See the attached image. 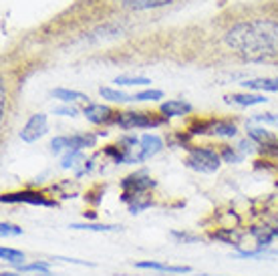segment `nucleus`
<instances>
[{
    "label": "nucleus",
    "instance_id": "nucleus-26",
    "mask_svg": "<svg viewBox=\"0 0 278 276\" xmlns=\"http://www.w3.org/2000/svg\"><path fill=\"white\" fill-rule=\"evenodd\" d=\"M162 97H164L162 91H158V89H149V91H141V93H137V95H135V101H158V99H162Z\"/></svg>",
    "mask_w": 278,
    "mask_h": 276
},
{
    "label": "nucleus",
    "instance_id": "nucleus-29",
    "mask_svg": "<svg viewBox=\"0 0 278 276\" xmlns=\"http://www.w3.org/2000/svg\"><path fill=\"white\" fill-rule=\"evenodd\" d=\"M55 115H63V117H77V115H79V109L73 107V105H63V107H56Z\"/></svg>",
    "mask_w": 278,
    "mask_h": 276
},
{
    "label": "nucleus",
    "instance_id": "nucleus-20",
    "mask_svg": "<svg viewBox=\"0 0 278 276\" xmlns=\"http://www.w3.org/2000/svg\"><path fill=\"white\" fill-rule=\"evenodd\" d=\"M113 83L121 85V87H137V85H149L151 81L147 77H131V75H121L117 77Z\"/></svg>",
    "mask_w": 278,
    "mask_h": 276
},
{
    "label": "nucleus",
    "instance_id": "nucleus-6",
    "mask_svg": "<svg viewBox=\"0 0 278 276\" xmlns=\"http://www.w3.org/2000/svg\"><path fill=\"white\" fill-rule=\"evenodd\" d=\"M47 131H49V125H47V115L37 113V115H33V117L26 121V125L22 127V131H20V139H22V141H26V143H33V141L41 139Z\"/></svg>",
    "mask_w": 278,
    "mask_h": 276
},
{
    "label": "nucleus",
    "instance_id": "nucleus-14",
    "mask_svg": "<svg viewBox=\"0 0 278 276\" xmlns=\"http://www.w3.org/2000/svg\"><path fill=\"white\" fill-rule=\"evenodd\" d=\"M250 234L256 238V242H258L260 248H266V246L272 244V240L278 236V230H272V228H262V226H254V228H250Z\"/></svg>",
    "mask_w": 278,
    "mask_h": 276
},
{
    "label": "nucleus",
    "instance_id": "nucleus-31",
    "mask_svg": "<svg viewBox=\"0 0 278 276\" xmlns=\"http://www.w3.org/2000/svg\"><path fill=\"white\" fill-rule=\"evenodd\" d=\"M256 121H262V123H278V117H274L272 113H264V115H256Z\"/></svg>",
    "mask_w": 278,
    "mask_h": 276
},
{
    "label": "nucleus",
    "instance_id": "nucleus-4",
    "mask_svg": "<svg viewBox=\"0 0 278 276\" xmlns=\"http://www.w3.org/2000/svg\"><path fill=\"white\" fill-rule=\"evenodd\" d=\"M121 129H149L164 123V119H156L147 113H121L113 119Z\"/></svg>",
    "mask_w": 278,
    "mask_h": 276
},
{
    "label": "nucleus",
    "instance_id": "nucleus-25",
    "mask_svg": "<svg viewBox=\"0 0 278 276\" xmlns=\"http://www.w3.org/2000/svg\"><path fill=\"white\" fill-rule=\"evenodd\" d=\"M77 162H83V151H69L63 158L60 166H63V169H71V167L77 166Z\"/></svg>",
    "mask_w": 278,
    "mask_h": 276
},
{
    "label": "nucleus",
    "instance_id": "nucleus-5",
    "mask_svg": "<svg viewBox=\"0 0 278 276\" xmlns=\"http://www.w3.org/2000/svg\"><path fill=\"white\" fill-rule=\"evenodd\" d=\"M192 133H210V135H218V137H234L238 133L236 125L230 123V121H200V123H194L190 127Z\"/></svg>",
    "mask_w": 278,
    "mask_h": 276
},
{
    "label": "nucleus",
    "instance_id": "nucleus-13",
    "mask_svg": "<svg viewBox=\"0 0 278 276\" xmlns=\"http://www.w3.org/2000/svg\"><path fill=\"white\" fill-rule=\"evenodd\" d=\"M226 103H234V105H240V107H252V105H260V103H266L268 99L264 95H250V93H244V95H228L224 97Z\"/></svg>",
    "mask_w": 278,
    "mask_h": 276
},
{
    "label": "nucleus",
    "instance_id": "nucleus-16",
    "mask_svg": "<svg viewBox=\"0 0 278 276\" xmlns=\"http://www.w3.org/2000/svg\"><path fill=\"white\" fill-rule=\"evenodd\" d=\"M51 95H53L55 99L65 101V103H75V101H81V103L91 105V103H89V97H87L85 93H79V91H71V89H55Z\"/></svg>",
    "mask_w": 278,
    "mask_h": 276
},
{
    "label": "nucleus",
    "instance_id": "nucleus-18",
    "mask_svg": "<svg viewBox=\"0 0 278 276\" xmlns=\"http://www.w3.org/2000/svg\"><path fill=\"white\" fill-rule=\"evenodd\" d=\"M101 97L107 99V101H113V103H125V101H135V97L127 95V93H121L117 89H109V87H101L99 89Z\"/></svg>",
    "mask_w": 278,
    "mask_h": 276
},
{
    "label": "nucleus",
    "instance_id": "nucleus-27",
    "mask_svg": "<svg viewBox=\"0 0 278 276\" xmlns=\"http://www.w3.org/2000/svg\"><path fill=\"white\" fill-rule=\"evenodd\" d=\"M222 162H226V164H238L244 156L242 154H238L236 149H232V147H224V151H222Z\"/></svg>",
    "mask_w": 278,
    "mask_h": 276
},
{
    "label": "nucleus",
    "instance_id": "nucleus-32",
    "mask_svg": "<svg viewBox=\"0 0 278 276\" xmlns=\"http://www.w3.org/2000/svg\"><path fill=\"white\" fill-rule=\"evenodd\" d=\"M250 147H252V143H250V141H240V145H238V149H240L242 154L250 151Z\"/></svg>",
    "mask_w": 278,
    "mask_h": 276
},
{
    "label": "nucleus",
    "instance_id": "nucleus-23",
    "mask_svg": "<svg viewBox=\"0 0 278 276\" xmlns=\"http://www.w3.org/2000/svg\"><path fill=\"white\" fill-rule=\"evenodd\" d=\"M69 228H73V230H91V232H109V230H117L115 226H105V224H71Z\"/></svg>",
    "mask_w": 278,
    "mask_h": 276
},
{
    "label": "nucleus",
    "instance_id": "nucleus-8",
    "mask_svg": "<svg viewBox=\"0 0 278 276\" xmlns=\"http://www.w3.org/2000/svg\"><path fill=\"white\" fill-rule=\"evenodd\" d=\"M162 147H164V143H162V139H160L158 135L145 133V135L139 139V154H137V158H135V164L149 160V158H151V156H156Z\"/></svg>",
    "mask_w": 278,
    "mask_h": 276
},
{
    "label": "nucleus",
    "instance_id": "nucleus-28",
    "mask_svg": "<svg viewBox=\"0 0 278 276\" xmlns=\"http://www.w3.org/2000/svg\"><path fill=\"white\" fill-rule=\"evenodd\" d=\"M0 234H2V238L20 236V234H22V228H18V226H12V224H6V222H2V224H0Z\"/></svg>",
    "mask_w": 278,
    "mask_h": 276
},
{
    "label": "nucleus",
    "instance_id": "nucleus-22",
    "mask_svg": "<svg viewBox=\"0 0 278 276\" xmlns=\"http://www.w3.org/2000/svg\"><path fill=\"white\" fill-rule=\"evenodd\" d=\"M16 270H18V272H41V274H49L51 264L39 260V262H30V264H20V266H16Z\"/></svg>",
    "mask_w": 278,
    "mask_h": 276
},
{
    "label": "nucleus",
    "instance_id": "nucleus-2",
    "mask_svg": "<svg viewBox=\"0 0 278 276\" xmlns=\"http://www.w3.org/2000/svg\"><path fill=\"white\" fill-rule=\"evenodd\" d=\"M220 164H222V158L210 147H192L186 158V166L200 173H214Z\"/></svg>",
    "mask_w": 278,
    "mask_h": 276
},
{
    "label": "nucleus",
    "instance_id": "nucleus-9",
    "mask_svg": "<svg viewBox=\"0 0 278 276\" xmlns=\"http://www.w3.org/2000/svg\"><path fill=\"white\" fill-rule=\"evenodd\" d=\"M95 143H97V135H93V133L67 135V149L69 151H83L87 147H95Z\"/></svg>",
    "mask_w": 278,
    "mask_h": 276
},
{
    "label": "nucleus",
    "instance_id": "nucleus-3",
    "mask_svg": "<svg viewBox=\"0 0 278 276\" xmlns=\"http://www.w3.org/2000/svg\"><path fill=\"white\" fill-rule=\"evenodd\" d=\"M151 188H156V181H153L149 175H145V173H133V175H129V177H125V179L121 181L123 202L129 204L133 198L141 196L143 192H147V190H151Z\"/></svg>",
    "mask_w": 278,
    "mask_h": 276
},
{
    "label": "nucleus",
    "instance_id": "nucleus-30",
    "mask_svg": "<svg viewBox=\"0 0 278 276\" xmlns=\"http://www.w3.org/2000/svg\"><path fill=\"white\" fill-rule=\"evenodd\" d=\"M51 149H53V154H60L63 149H67V135L55 137V139L51 141Z\"/></svg>",
    "mask_w": 278,
    "mask_h": 276
},
{
    "label": "nucleus",
    "instance_id": "nucleus-21",
    "mask_svg": "<svg viewBox=\"0 0 278 276\" xmlns=\"http://www.w3.org/2000/svg\"><path fill=\"white\" fill-rule=\"evenodd\" d=\"M248 135H250V139H254V141L262 143L264 147H268L270 143H276L274 135H270V133H268V131H264V129H250V131H248Z\"/></svg>",
    "mask_w": 278,
    "mask_h": 276
},
{
    "label": "nucleus",
    "instance_id": "nucleus-10",
    "mask_svg": "<svg viewBox=\"0 0 278 276\" xmlns=\"http://www.w3.org/2000/svg\"><path fill=\"white\" fill-rule=\"evenodd\" d=\"M135 268L141 270H158V272H169V274H188L192 268L190 266H171L164 262H153V260H143V262H135Z\"/></svg>",
    "mask_w": 278,
    "mask_h": 276
},
{
    "label": "nucleus",
    "instance_id": "nucleus-11",
    "mask_svg": "<svg viewBox=\"0 0 278 276\" xmlns=\"http://www.w3.org/2000/svg\"><path fill=\"white\" fill-rule=\"evenodd\" d=\"M85 117H87L91 123H95V125H99V123H107V121L111 119V109H109L107 105L91 103V105L85 107Z\"/></svg>",
    "mask_w": 278,
    "mask_h": 276
},
{
    "label": "nucleus",
    "instance_id": "nucleus-12",
    "mask_svg": "<svg viewBox=\"0 0 278 276\" xmlns=\"http://www.w3.org/2000/svg\"><path fill=\"white\" fill-rule=\"evenodd\" d=\"M160 111L164 113V117H181V115L192 113V105L186 101H179V99H171V101L162 103Z\"/></svg>",
    "mask_w": 278,
    "mask_h": 276
},
{
    "label": "nucleus",
    "instance_id": "nucleus-1",
    "mask_svg": "<svg viewBox=\"0 0 278 276\" xmlns=\"http://www.w3.org/2000/svg\"><path fill=\"white\" fill-rule=\"evenodd\" d=\"M224 43L246 60H266L278 56V22L268 18H254L234 24Z\"/></svg>",
    "mask_w": 278,
    "mask_h": 276
},
{
    "label": "nucleus",
    "instance_id": "nucleus-24",
    "mask_svg": "<svg viewBox=\"0 0 278 276\" xmlns=\"http://www.w3.org/2000/svg\"><path fill=\"white\" fill-rule=\"evenodd\" d=\"M141 196H137V198H133L131 202H129V212L131 214H139V212H143V210H147L149 206H151V200L149 198H145V200H139Z\"/></svg>",
    "mask_w": 278,
    "mask_h": 276
},
{
    "label": "nucleus",
    "instance_id": "nucleus-15",
    "mask_svg": "<svg viewBox=\"0 0 278 276\" xmlns=\"http://www.w3.org/2000/svg\"><path fill=\"white\" fill-rule=\"evenodd\" d=\"M242 85L246 89H252V91H272V93H278V79H250V81H244Z\"/></svg>",
    "mask_w": 278,
    "mask_h": 276
},
{
    "label": "nucleus",
    "instance_id": "nucleus-17",
    "mask_svg": "<svg viewBox=\"0 0 278 276\" xmlns=\"http://www.w3.org/2000/svg\"><path fill=\"white\" fill-rule=\"evenodd\" d=\"M123 6L131 8V10H149V8H160L166 6L173 0H121Z\"/></svg>",
    "mask_w": 278,
    "mask_h": 276
},
{
    "label": "nucleus",
    "instance_id": "nucleus-33",
    "mask_svg": "<svg viewBox=\"0 0 278 276\" xmlns=\"http://www.w3.org/2000/svg\"><path fill=\"white\" fill-rule=\"evenodd\" d=\"M0 276H16V274H12V272H2ZM37 276H51V274H37Z\"/></svg>",
    "mask_w": 278,
    "mask_h": 276
},
{
    "label": "nucleus",
    "instance_id": "nucleus-19",
    "mask_svg": "<svg viewBox=\"0 0 278 276\" xmlns=\"http://www.w3.org/2000/svg\"><path fill=\"white\" fill-rule=\"evenodd\" d=\"M0 258H2L4 262H10V264H14V266H20V264H24V254H22L20 250L6 248V246H2V248H0Z\"/></svg>",
    "mask_w": 278,
    "mask_h": 276
},
{
    "label": "nucleus",
    "instance_id": "nucleus-34",
    "mask_svg": "<svg viewBox=\"0 0 278 276\" xmlns=\"http://www.w3.org/2000/svg\"><path fill=\"white\" fill-rule=\"evenodd\" d=\"M202 276H210V274H202Z\"/></svg>",
    "mask_w": 278,
    "mask_h": 276
},
{
    "label": "nucleus",
    "instance_id": "nucleus-7",
    "mask_svg": "<svg viewBox=\"0 0 278 276\" xmlns=\"http://www.w3.org/2000/svg\"><path fill=\"white\" fill-rule=\"evenodd\" d=\"M0 202H2V204H20V202H24V204H33V206H45V208H55V206H56L55 202L47 200L45 196H41V194H37V192L4 194V196L0 198Z\"/></svg>",
    "mask_w": 278,
    "mask_h": 276
}]
</instances>
